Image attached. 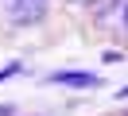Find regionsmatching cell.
<instances>
[{
  "instance_id": "obj_1",
  "label": "cell",
  "mask_w": 128,
  "mask_h": 116,
  "mask_svg": "<svg viewBox=\"0 0 128 116\" xmlns=\"http://www.w3.org/2000/svg\"><path fill=\"white\" fill-rule=\"evenodd\" d=\"M4 12L16 27H27V23H39L47 15V0H4Z\"/></svg>"
},
{
  "instance_id": "obj_2",
  "label": "cell",
  "mask_w": 128,
  "mask_h": 116,
  "mask_svg": "<svg viewBox=\"0 0 128 116\" xmlns=\"http://www.w3.org/2000/svg\"><path fill=\"white\" fill-rule=\"evenodd\" d=\"M97 27L124 31L128 27V0H101L97 4Z\"/></svg>"
},
{
  "instance_id": "obj_3",
  "label": "cell",
  "mask_w": 128,
  "mask_h": 116,
  "mask_svg": "<svg viewBox=\"0 0 128 116\" xmlns=\"http://www.w3.org/2000/svg\"><path fill=\"white\" fill-rule=\"evenodd\" d=\"M50 81H54V85H70V89H97L101 77L82 74V70H58V74H50Z\"/></svg>"
},
{
  "instance_id": "obj_4",
  "label": "cell",
  "mask_w": 128,
  "mask_h": 116,
  "mask_svg": "<svg viewBox=\"0 0 128 116\" xmlns=\"http://www.w3.org/2000/svg\"><path fill=\"white\" fill-rule=\"evenodd\" d=\"M16 70H20V66H16V62H12V66H4V70H0V81H8V77H12V74H16Z\"/></svg>"
},
{
  "instance_id": "obj_5",
  "label": "cell",
  "mask_w": 128,
  "mask_h": 116,
  "mask_svg": "<svg viewBox=\"0 0 128 116\" xmlns=\"http://www.w3.org/2000/svg\"><path fill=\"white\" fill-rule=\"evenodd\" d=\"M78 4H89V0H78Z\"/></svg>"
},
{
  "instance_id": "obj_6",
  "label": "cell",
  "mask_w": 128,
  "mask_h": 116,
  "mask_svg": "<svg viewBox=\"0 0 128 116\" xmlns=\"http://www.w3.org/2000/svg\"><path fill=\"white\" fill-rule=\"evenodd\" d=\"M124 116H128V112H124Z\"/></svg>"
}]
</instances>
